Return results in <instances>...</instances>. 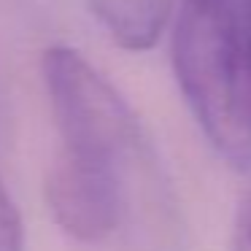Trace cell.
Here are the masks:
<instances>
[{"label": "cell", "instance_id": "7", "mask_svg": "<svg viewBox=\"0 0 251 251\" xmlns=\"http://www.w3.org/2000/svg\"><path fill=\"white\" fill-rule=\"evenodd\" d=\"M229 3H240V6H251V0H229Z\"/></svg>", "mask_w": 251, "mask_h": 251}, {"label": "cell", "instance_id": "3", "mask_svg": "<svg viewBox=\"0 0 251 251\" xmlns=\"http://www.w3.org/2000/svg\"><path fill=\"white\" fill-rule=\"evenodd\" d=\"M127 184L130 181L122 176L57 157L46 176V202L54 222L71 238L100 243L125 219Z\"/></svg>", "mask_w": 251, "mask_h": 251}, {"label": "cell", "instance_id": "5", "mask_svg": "<svg viewBox=\"0 0 251 251\" xmlns=\"http://www.w3.org/2000/svg\"><path fill=\"white\" fill-rule=\"evenodd\" d=\"M25 249V224L14 197L8 195L0 178V251H22Z\"/></svg>", "mask_w": 251, "mask_h": 251}, {"label": "cell", "instance_id": "2", "mask_svg": "<svg viewBox=\"0 0 251 251\" xmlns=\"http://www.w3.org/2000/svg\"><path fill=\"white\" fill-rule=\"evenodd\" d=\"M41 76L62 141L57 157L127 181L151 159L135 111L81 51L49 46Z\"/></svg>", "mask_w": 251, "mask_h": 251}, {"label": "cell", "instance_id": "6", "mask_svg": "<svg viewBox=\"0 0 251 251\" xmlns=\"http://www.w3.org/2000/svg\"><path fill=\"white\" fill-rule=\"evenodd\" d=\"M229 251H251V197H246L238 208Z\"/></svg>", "mask_w": 251, "mask_h": 251}, {"label": "cell", "instance_id": "1", "mask_svg": "<svg viewBox=\"0 0 251 251\" xmlns=\"http://www.w3.org/2000/svg\"><path fill=\"white\" fill-rule=\"evenodd\" d=\"M170 62L189 114L211 149L251 176V6L181 0Z\"/></svg>", "mask_w": 251, "mask_h": 251}, {"label": "cell", "instance_id": "4", "mask_svg": "<svg viewBox=\"0 0 251 251\" xmlns=\"http://www.w3.org/2000/svg\"><path fill=\"white\" fill-rule=\"evenodd\" d=\"M100 27L127 51H149L173 27L176 0H87Z\"/></svg>", "mask_w": 251, "mask_h": 251}]
</instances>
